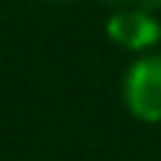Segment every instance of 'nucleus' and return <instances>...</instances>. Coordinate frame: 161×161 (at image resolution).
<instances>
[{"label":"nucleus","mask_w":161,"mask_h":161,"mask_svg":"<svg viewBox=\"0 0 161 161\" xmlns=\"http://www.w3.org/2000/svg\"><path fill=\"white\" fill-rule=\"evenodd\" d=\"M122 98L140 122H161V54L137 57L122 75Z\"/></svg>","instance_id":"obj_1"},{"label":"nucleus","mask_w":161,"mask_h":161,"mask_svg":"<svg viewBox=\"0 0 161 161\" xmlns=\"http://www.w3.org/2000/svg\"><path fill=\"white\" fill-rule=\"evenodd\" d=\"M104 33L125 51L146 54L161 42V21L152 15V9H116L104 21Z\"/></svg>","instance_id":"obj_2"},{"label":"nucleus","mask_w":161,"mask_h":161,"mask_svg":"<svg viewBox=\"0 0 161 161\" xmlns=\"http://www.w3.org/2000/svg\"><path fill=\"white\" fill-rule=\"evenodd\" d=\"M104 3L116 6V9H152L155 0H104Z\"/></svg>","instance_id":"obj_3"},{"label":"nucleus","mask_w":161,"mask_h":161,"mask_svg":"<svg viewBox=\"0 0 161 161\" xmlns=\"http://www.w3.org/2000/svg\"><path fill=\"white\" fill-rule=\"evenodd\" d=\"M42 3H69V0H42Z\"/></svg>","instance_id":"obj_4"},{"label":"nucleus","mask_w":161,"mask_h":161,"mask_svg":"<svg viewBox=\"0 0 161 161\" xmlns=\"http://www.w3.org/2000/svg\"><path fill=\"white\" fill-rule=\"evenodd\" d=\"M155 3H161V0H155Z\"/></svg>","instance_id":"obj_5"}]
</instances>
